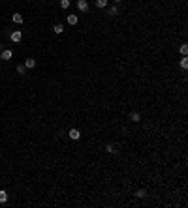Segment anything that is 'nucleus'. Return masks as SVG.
Instances as JSON below:
<instances>
[{"instance_id": "1", "label": "nucleus", "mask_w": 188, "mask_h": 208, "mask_svg": "<svg viewBox=\"0 0 188 208\" xmlns=\"http://www.w3.org/2000/svg\"><path fill=\"white\" fill-rule=\"evenodd\" d=\"M9 38H12V41L19 43L23 39V32H21V30H15V32H12V36H9Z\"/></svg>"}, {"instance_id": "2", "label": "nucleus", "mask_w": 188, "mask_h": 208, "mask_svg": "<svg viewBox=\"0 0 188 208\" xmlns=\"http://www.w3.org/2000/svg\"><path fill=\"white\" fill-rule=\"evenodd\" d=\"M77 9H79V11H89V2H87V0H77Z\"/></svg>"}, {"instance_id": "3", "label": "nucleus", "mask_w": 188, "mask_h": 208, "mask_svg": "<svg viewBox=\"0 0 188 208\" xmlns=\"http://www.w3.org/2000/svg\"><path fill=\"white\" fill-rule=\"evenodd\" d=\"M12 56H13V51L12 49H6V51L0 53V58H2V60H12Z\"/></svg>"}, {"instance_id": "4", "label": "nucleus", "mask_w": 188, "mask_h": 208, "mask_svg": "<svg viewBox=\"0 0 188 208\" xmlns=\"http://www.w3.org/2000/svg\"><path fill=\"white\" fill-rule=\"evenodd\" d=\"M68 135H70V139H72V141H79L81 131H79V129H70V131H68Z\"/></svg>"}, {"instance_id": "5", "label": "nucleus", "mask_w": 188, "mask_h": 208, "mask_svg": "<svg viewBox=\"0 0 188 208\" xmlns=\"http://www.w3.org/2000/svg\"><path fill=\"white\" fill-rule=\"evenodd\" d=\"M105 152H107V154H117L119 150H117V146L113 143H107V144H105Z\"/></svg>"}, {"instance_id": "6", "label": "nucleus", "mask_w": 188, "mask_h": 208, "mask_svg": "<svg viewBox=\"0 0 188 208\" xmlns=\"http://www.w3.org/2000/svg\"><path fill=\"white\" fill-rule=\"evenodd\" d=\"M77 21H79L77 15H68V17H66V23L68 24H77Z\"/></svg>"}, {"instance_id": "7", "label": "nucleus", "mask_w": 188, "mask_h": 208, "mask_svg": "<svg viewBox=\"0 0 188 208\" xmlns=\"http://www.w3.org/2000/svg\"><path fill=\"white\" fill-rule=\"evenodd\" d=\"M34 66H36V60H34V58H27V60H24V68H27V69H32Z\"/></svg>"}, {"instance_id": "8", "label": "nucleus", "mask_w": 188, "mask_h": 208, "mask_svg": "<svg viewBox=\"0 0 188 208\" xmlns=\"http://www.w3.org/2000/svg\"><path fill=\"white\" fill-rule=\"evenodd\" d=\"M12 19H13V23H17V24H21V23L24 21V19H23V15H21V13H13V17H12Z\"/></svg>"}, {"instance_id": "9", "label": "nucleus", "mask_w": 188, "mask_h": 208, "mask_svg": "<svg viewBox=\"0 0 188 208\" xmlns=\"http://www.w3.org/2000/svg\"><path fill=\"white\" fill-rule=\"evenodd\" d=\"M107 13H109V15H119V6H117V4H115V6H111V8L107 9Z\"/></svg>"}, {"instance_id": "10", "label": "nucleus", "mask_w": 188, "mask_h": 208, "mask_svg": "<svg viewBox=\"0 0 188 208\" xmlns=\"http://www.w3.org/2000/svg\"><path fill=\"white\" fill-rule=\"evenodd\" d=\"M0 202H2V204H4V202H8V193L4 189H0Z\"/></svg>"}, {"instance_id": "11", "label": "nucleus", "mask_w": 188, "mask_h": 208, "mask_svg": "<svg viewBox=\"0 0 188 208\" xmlns=\"http://www.w3.org/2000/svg\"><path fill=\"white\" fill-rule=\"evenodd\" d=\"M105 6H107V0H96V8H100V9H104Z\"/></svg>"}, {"instance_id": "12", "label": "nucleus", "mask_w": 188, "mask_h": 208, "mask_svg": "<svg viewBox=\"0 0 188 208\" xmlns=\"http://www.w3.org/2000/svg\"><path fill=\"white\" fill-rule=\"evenodd\" d=\"M135 197H138V199H143V197H147V189H138V191H135Z\"/></svg>"}, {"instance_id": "13", "label": "nucleus", "mask_w": 188, "mask_h": 208, "mask_svg": "<svg viewBox=\"0 0 188 208\" xmlns=\"http://www.w3.org/2000/svg\"><path fill=\"white\" fill-rule=\"evenodd\" d=\"M130 120H132V122H139V120H141L139 113H132V114H130Z\"/></svg>"}, {"instance_id": "14", "label": "nucleus", "mask_w": 188, "mask_h": 208, "mask_svg": "<svg viewBox=\"0 0 188 208\" xmlns=\"http://www.w3.org/2000/svg\"><path fill=\"white\" fill-rule=\"evenodd\" d=\"M53 30H55V34H62L64 32V26H62V24H55Z\"/></svg>"}, {"instance_id": "15", "label": "nucleus", "mask_w": 188, "mask_h": 208, "mask_svg": "<svg viewBox=\"0 0 188 208\" xmlns=\"http://www.w3.org/2000/svg\"><path fill=\"white\" fill-rule=\"evenodd\" d=\"M181 54H182V56H186V54H188V45L186 43L181 45Z\"/></svg>"}, {"instance_id": "16", "label": "nucleus", "mask_w": 188, "mask_h": 208, "mask_svg": "<svg viewBox=\"0 0 188 208\" xmlns=\"http://www.w3.org/2000/svg\"><path fill=\"white\" fill-rule=\"evenodd\" d=\"M17 73H19V75H24V73H27V68H24V64L17 66Z\"/></svg>"}, {"instance_id": "17", "label": "nucleus", "mask_w": 188, "mask_h": 208, "mask_svg": "<svg viewBox=\"0 0 188 208\" xmlns=\"http://www.w3.org/2000/svg\"><path fill=\"white\" fill-rule=\"evenodd\" d=\"M181 68H182V69H186V68H188V58H186V56H182V58H181Z\"/></svg>"}, {"instance_id": "18", "label": "nucleus", "mask_w": 188, "mask_h": 208, "mask_svg": "<svg viewBox=\"0 0 188 208\" xmlns=\"http://www.w3.org/2000/svg\"><path fill=\"white\" fill-rule=\"evenodd\" d=\"M60 8H62V9L70 8V0H60Z\"/></svg>"}, {"instance_id": "19", "label": "nucleus", "mask_w": 188, "mask_h": 208, "mask_svg": "<svg viewBox=\"0 0 188 208\" xmlns=\"http://www.w3.org/2000/svg\"><path fill=\"white\" fill-rule=\"evenodd\" d=\"M113 2L117 4V6H119V4H120V2H122V0H113Z\"/></svg>"}]
</instances>
